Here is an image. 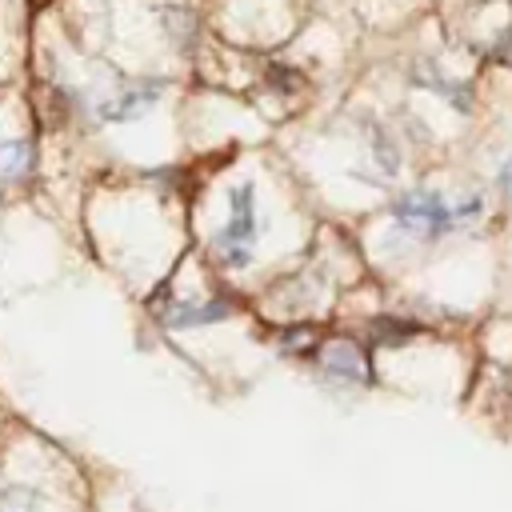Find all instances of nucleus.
I'll use <instances>...</instances> for the list:
<instances>
[{
    "label": "nucleus",
    "mask_w": 512,
    "mask_h": 512,
    "mask_svg": "<svg viewBox=\"0 0 512 512\" xmlns=\"http://www.w3.org/2000/svg\"><path fill=\"white\" fill-rule=\"evenodd\" d=\"M476 212H480V200L448 204V200L436 196V192H412V196H404V200L396 204V220H400L404 228L428 232V236H440V232H448L452 224H460V220H468V216H476Z\"/></svg>",
    "instance_id": "obj_1"
},
{
    "label": "nucleus",
    "mask_w": 512,
    "mask_h": 512,
    "mask_svg": "<svg viewBox=\"0 0 512 512\" xmlns=\"http://www.w3.org/2000/svg\"><path fill=\"white\" fill-rule=\"evenodd\" d=\"M28 164V144L24 140H0V176H16Z\"/></svg>",
    "instance_id": "obj_5"
},
{
    "label": "nucleus",
    "mask_w": 512,
    "mask_h": 512,
    "mask_svg": "<svg viewBox=\"0 0 512 512\" xmlns=\"http://www.w3.org/2000/svg\"><path fill=\"white\" fill-rule=\"evenodd\" d=\"M320 360H324V372H332V376H340L348 384H364L368 380V364H364L356 344H328Z\"/></svg>",
    "instance_id": "obj_3"
},
{
    "label": "nucleus",
    "mask_w": 512,
    "mask_h": 512,
    "mask_svg": "<svg viewBox=\"0 0 512 512\" xmlns=\"http://www.w3.org/2000/svg\"><path fill=\"white\" fill-rule=\"evenodd\" d=\"M500 188H504V192L512 196V160H508V164L500 168Z\"/></svg>",
    "instance_id": "obj_6"
},
{
    "label": "nucleus",
    "mask_w": 512,
    "mask_h": 512,
    "mask_svg": "<svg viewBox=\"0 0 512 512\" xmlns=\"http://www.w3.org/2000/svg\"><path fill=\"white\" fill-rule=\"evenodd\" d=\"M0 512H40V492H32V488H0Z\"/></svg>",
    "instance_id": "obj_4"
},
{
    "label": "nucleus",
    "mask_w": 512,
    "mask_h": 512,
    "mask_svg": "<svg viewBox=\"0 0 512 512\" xmlns=\"http://www.w3.org/2000/svg\"><path fill=\"white\" fill-rule=\"evenodd\" d=\"M256 240V208H252V188H236L232 192V220L216 240V252L228 268H244L248 264V248Z\"/></svg>",
    "instance_id": "obj_2"
}]
</instances>
